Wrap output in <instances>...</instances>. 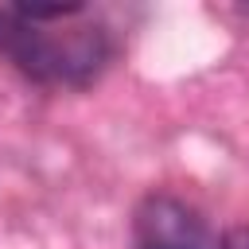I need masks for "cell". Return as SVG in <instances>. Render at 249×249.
<instances>
[{
  "instance_id": "1",
  "label": "cell",
  "mask_w": 249,
  "mask_h": 249,
  "mask_svg": "<svg viewBox=\"0 0 249 249\" xmlns=\"http://www.w3.org/2000/svg\"><path fill=\"white\" fill-rule=\"evenodd\" d=\"M0 51H8L27 74L43 82H89L105 54V31L101 27H66V31H47L39 19L12 12H0Z\"/></svg>"
},
{
  "instance_id": "2",
  "label": "cell",
  "mask_w": 249,
  "mask_h": 249,
  "mask_svg": "<svg viewBox=\"0 0 249 249\" xmlns=\"http://www.w3.org/2000/svg\"><path fill=\"white\" fill-rule=\"evenodd\" d=\"M132 249H206V226L183 198L148 195L132 222Z\"/></svg>"
},
{
  "instance_id": "3",
  "label": "cell",
  "mask_w": 249,
  "mask_h": 249,
  "mask_svg": "<svg viewBox=\"0 0 249 249\" xmlns=\"http://www.w3.org/2000/svg\"><path fill=\"white\" fill-rule=\"evenodd\" d=\"M218 249H249V226H230Z\"/></svg>"
}]
</instances>
